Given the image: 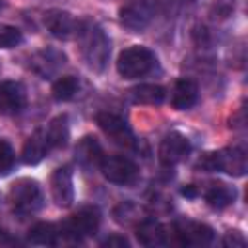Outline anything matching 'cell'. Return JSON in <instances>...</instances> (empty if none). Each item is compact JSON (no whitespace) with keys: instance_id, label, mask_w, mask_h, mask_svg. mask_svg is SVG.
Masks as SVG:
<instances>
[{"instance_id":"25","label":"cell","mask_w":248,"mask_h":248,"mask_svg":"<svg viewBox=\"0 0 248 248\" xmlns=\"http://www.w3.org/2000/svg\"><path fill=\"white\" fill-rule=\"evenodd\" d=\"M14 161H16V155L12 145L6 140H0V174H8L14 167Z\"/></svg>"},{"instance_id":"12","label":"cell","mask_w":248,"mask_h":248,"mask_svg":"<svg viewBox=\"0 0 248 248\" xmlns=\"http://www.w3.org/2000/svg\"><path fill=\"white\" fill-rule=\"evenodd\" d=\"M25 107V87L19 81L0 83V114H17Z\"/></svg>"},{"instance_id":"19","label":"cell","mask_w":248,"mask_h":248,"mask_svg":"<svg viewBox=\"0 0 248 248\" xmlns=\"http://www.w3.org/2000/svg\"><path fill=\"white\" fill-rule=\"evenodd\" d=\"M234 198H236V190L225 182H213L205 192V200L213 209H225L234 202Z\"/></svg>"},{"instance_id":"26","label":"cell","mask_w":248,"mask_h":248,"mask_svg":"<svg viewBox=\"0 0 248 248\" xmlns=\"http://www.w3.org/2000/svg\"><path fill=\"white\" fill-rule=\"evenodd\" d=\"M223 244H225V246H232V248H242V246L246 244V238L242 236V232H238V231H231V232L225 234Z\"/></svg>"},{"instance_id":"28","label":"cell","mask_w":248,"mask_h":248,"mask_svg":"<svg viewBox=\"0 0 248 248\" xmlns=\"http://www.w3.org/2000/svg\"><path fill=\"white\" fill-rule=\"evenodd\" d=\"M180 192H182V196H186V198H196V196H198V188H196L194 184H188V186H184Z\"/></svg>"},{"instance_id":"5","label":"cell","mask_w":248,"mask_h":248,"mask_svg":"<svg viewBox=\"0 0 248 248\" xmlns=\"http://www.w3.org/2000/svg\"><path fill=\"white\" fill-rule=\"evenodd\" d=\"M99 169L108 182L118 184V186H130L140 178V170H138L136 163L122 155L103 157Z\"/></svg>"},{"instance_id":"3","label":"cell","mask_w":248,"mask_h":248,"mask_svg":"<svg viewBox=\"0 0 248 248\" xmlns=\"http://www.w3.org/2000/svg\"><path fill=\"white\" fill-rule=\"evenodd\" d=\"M8 202L14 213L29 215L41 209L43 205V192L37 180L33 178H19L8 190Z\"/></svg>"},{"instance_id":"14","label":"cell","mask_w":248,"mask_h":248,"mask_svg":"<svg viewBox=\"0 0 248 248\" xmlns=\"http://www.w3.org/2000/svg\"><path fill=\"white\" fill-rule=\"evenodd\" d=\"M120 21L124 27H128L132 31H141L151 21V8L143 2L128 4L120 10Z\"/></svg>"},{"instance_id":"17","label":"cell","mask_w":248,"mask_h":248,"mask_svg":"<svg viewBox=\"0 0 248 248\" xmlns=\"http://www.w3.org/2000/svg\"><path fill=\"white\" fill-rule=\"evenodd\" d=\"M198 85L194 79H188V78H182L174 83V89H172V107L178 108V110H186V108H192L196 103H198Z\"/></svg>"},{"instance_id":"2","label":"cell","mask_w":248,"mask_h":248,"mask_svg":"<svg viewBox=\"0 0 248 248\" xmlns=\"http://www.w3.org/2000/svg\"><path fill=\"white\" fill-rule=\"evenodd\" d=\"M198 169L207 170V172H215V170H223L231 176H242L246 172V151L242 147H227L221 151H213V153H205L198 165Z\"/></svg>"},{"instance_id":"20","label":"cell","mask_w":248,"mask_h":248,"mask_svg":"<svg viewBox=\"0 0 248 248\" xmlns=\"http://www.w3.org/2000/svg\"><path fill=\"white\" fill-rule=\"evenodd\" d=\"M50 147H66L68 140H70V124H68V116L66 114H58L50 120L48 128L45 130Z\"/></svg>"},{"instance_id":"21","label":"cell","mask_w":248,"mask_h":248,"mask_svg":"<svg viewBox=\"0 0 248 248\" xmlns=\"http://www.w3.org/2000/svg\"><path fill=\"white\" fill-rule=\"evenodd\" d=\"M60 236H62V231H58V227L54 223H37L29 231V242L31 244H43V246L58 244Z\"/></svg>"},{"instance_id":"13","label":"cell","mask_w":248,"mask_h":248,"mask_svg":"<svg viewBox=\"0 0 248 248\" xmlns=\"http://www.w3.org/2000/svg\"><path fill=\"white\" fill-rule=\"evenodd\" d=\"M76 159L83 169L101 167L103 161V147L93 136H83L76 145Z\"/></svg>"},{"instance_id":"29","label":"cell","mask_w":248,"mask_h":248,"mask_svg":"<svg viewBox=\"0 0 248 248\" xmlns=\"http://www.w3.org/2000/svg\"><path fill=\"white\" fill-rule=\"evenodd\" d=\"M10 244H14V240H12V236L0 227V246H10Z\"/></svg>"},{"instance_id":"7","label":"cell","mask_w":248,"mask_h":248,"mask_svg":"<svg viewBox=\"0 0 248 248\" xmlns=\"http://www.w3.org/2000/svg\"><path fill=\"white\" fill-rule=\"evenodd\" d=\"M190 141L188 138H184L182 134L178 132H170L167 134L161 143H159V161L165 165V167H172L180 161H184L190 153Z\"/></svg>"},{"instance_id":"30","label":"cell","mask_w":248,"mask_h":248,"mask_svg":"<svg viewBox=\"0 0 248 248\" xmlns=\"http://www.w3.org/2000/svg\"><path fill=\"white\" fill-rule=\"evenodd\" d=\"M184 2H196V0H184Z\"/></svg>"},{"instance_id":"22","label":"cell","mask_w":248,"mask_h":248,"mask_svg":"<svg viewBox=\"0 0 248 248\" xmlns=\"http://www.w3.org/2000/svg\"><path fill=\"white\" fill-rule=\"evenodd\" d=\"M130 93H132V99L140 105H161L165 101V89L155 83L136 85Z\"/></svg>"},{"instance_id":"18","label":"cell","mask_w":248,"mask_h":248,"mask_svg":"<svg viewBox=\"0 0 248 248\" xmlns=\"http://www.w3.org/2000/svg\"><path fill=\"white\" fill-rule=\"evenodd\" d=\"M136 236H138L140 244H143V246H161L167 242L165 227L157 221H151V219H145L138 225Z\"/></svg>"},{"instance_id":"9","label":"cell","mask_w":248,"mask_h":248,"mask_svg":"<svg viewBox=\"0 0 248 248\" xmlns=\"http://www.w3.org/2000/svg\"><path fill=\"white\" fill-rule=\"evenodd\" d=\"M50 194L58 207H70L74 203V178L72 169L58 167L50 176Z\"/></svg>"},{"instance_id":"4","label":"cell","mask_w":248,"mask_h":248,"mask_svg":"<svg viewBox=\"0 0 248 248\" xmlns=\"http://www.w3.org/2000/svg\"><path fill=\"white\" fill-rule=\"evenodd\" d=\"M155 66H157L155 52L151 48L140 46V45L122 50L120 56H118V60H116V70L126 79L141 78V76L149 74L151 70H155Z\"/></svg>"},{"instance_id":"10","label":"cell","mask_w":248,"mask_h":248,"mask_svg":"<svg viewBox=\"0 0 248 248\" xmlns=\"http://www.w3.org/2000/svg\"><path fill=\"white\" fill-rule=\"evenodd\" d=\"M97 124L116 143H120V145H132L134 143L132 130L128 128V124L122 116H118L114 112H99L97 114Z\"/></svg>"},{"instance_id":"6","label":"cell","mask_w":248,"mask_h":248,"mask_svg":"<svg viewBox=\"0 0 248 248\" xmlns=\"http://www.w3.org/2000/svg\"><path fill=\"white\" fill-rule=\"evenodd\" d=\"M101 225V213L97 207H81L78 213L72 215V219L64 225L62 236H68L72 240H79L85 236H93L99 231Z\"/></svg>"},{"instance_id":"11","label":"cell","mask_w":248,"mask_h":248,"mask_svg":"<svg viewBox=\"0 0 248 248\" xmlns=\"http://www.w3.org/2000/svg\"><path fill=\"white\" fill-rule=\"evenodd\" d=\"M45 21V27L50 31L52 37L56 39H72L74 33L78 31V25H76V19L64 12V10H48L43 17Z\"/></svg>"},{"instance_id":"24","label":"cell","mask_w":248,"mask_h":248,"mask_svg":"<svg viewBox=\"0 0 248 248\" xmlns=\"http://www.w3.org/2000/svg\"><path fill=\"white\" fill-rule=\"evenodd\" d=\"M21 41H23V35L17 27L8 25V23H0V46L2 48L17 46Z\"/></svg>"},{"instance_id":"8","label":"cell","mask_w":248,"mask_h":248,"mask_svg":"<svg viewBox=\"0 0 248 248\" xmlns=\"http://www.w3.org/2000/svg\"><path fill=\"white\" fill-rule=\"evenodd\" d=\"M174 234L184 246H207L213 242V229L198 223V221H178L174 227Z\"/></svg>"},{"instance_id":"31","label":"cell","mask_w":248,"mask_h":248,"mask_svg":"<svg viewBox=\"0 0 248 248\" xmlns=\"http://www.w3.org/2000/svg\"><path fill=\"white\" fill-rule=\"evenodd\" d=\"M0 8H2V4H0Z\"/></svg>"},{"instance_id":"16","label":"cell","mask_w":248,"mask_h":248,"mask_svg":"<svg viewBox=\"0 0 248 248\" xmlns=\"http://www.w3.org/2000/svg\"><path fill=\"white\" fill-rule=\"evenodd\" d=\"M50 149V143H48V138H46V132L45 130H35L25 145H23V151H21V159L23 163L27 165H37L39 161H43V157L48 153Z\"/></svg>"},{"instance_id":"23","label":"cell","mask_w":248,"mask_h":248,"mask_svg":"<svg viewBox=\"0 0 248 248\" xmlns=\"http://www.w3.org/2000/svg\"><path fill=\"white\" fill-rule=\"evenodd\" d=\"M79 89V81L74 76H62L52 85V97L56 101H70Z\"/></svg>"},{"instance_id":"27","label":"cell","mask_w":248,"mask_h":248,"mask_svg":"<svg viewBox=\"0 0 248 248\" xmlns=\"http://www.w3.org/2000/svg\"><path fill=\"white\" fill-rule=\"evenodd\" d=\"M103 246H108V248H128L130 242L122 236V234H112V236H107L103 242Z\"/></svg>"},{"instance_id":"15","label":"cell","mask_w":248,"mask_h":248,"mask_svg":"<svg viewBox=\"0 0 248 248\" xmlns=\"http://www.w3.org/2000/svg\"><path fill=\"white\" fill-rule=\"evenodd\" d=\"M64 60H66V56L60 50H56V48H43V50H39L31 58V68L39 76H43L46 79L48 76H52L64 64Z\"/></svg>"},{"instance_id":"1","label":"cell","mask_w":248,"mask_h":248,"mask_svg":"<svg viewBox=\"0 0 248 248\" xmlns=\"http://www.w3.org/2000/svg\"><path fill=\"white\" fill-rule=\"evenodd\" d=\"M76 33H78L81 56L87 62V66L93 72H103L110 56V39L107 37V33L91 21L78 25Z\"/></svg>"}]
</instances>
